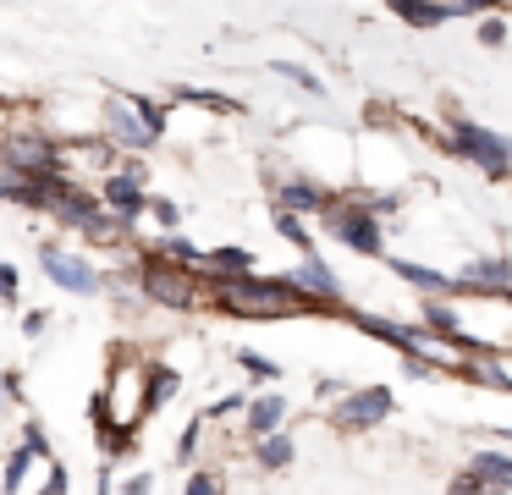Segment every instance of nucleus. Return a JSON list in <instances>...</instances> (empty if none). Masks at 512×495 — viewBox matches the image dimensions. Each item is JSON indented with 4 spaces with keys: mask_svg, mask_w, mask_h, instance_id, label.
<instances>
[{
    "mask_svg": "<svg viewBox=\"0 0 512 495\" xmlns=\"http://www.w3.org/2000/svg\"><path fill=\"white\" fill-rule=\"evenodd\" d=\"M204 264H210V270H226V275H248L254 270V253L248 248H215V253H204Z\"/></svg>",
    "mask_w": 512,
    "mask_h": 495,
    "instance_id": "2eb2a0df",
    "label": "nucleus"
},
{
    "mask_svg": "<svg viewBox=\"0 0 512 495\" xmlns=\"http://www.w3.org/2000/svg\"><path fill=\"white\" fill-rule=\"evenodd\" d=\"M127 495H149V479H144V473H138V479L127 484Z\"/></svg>",
    "mask_w": 512,
    "mask_h": 495,
    "instance_id": "7c9ffc66",
    "label": "nucleus"
},
{
    "mask_svg": "<svg viewBox=\"0 0 512 495\" xmlns=\"http://www.w3.org/2000/svg\"><path fill=\"white\" fill-rule=\"evenodd\" d=\"M468 473H474L485 490H507V484H512V457H501V451H479Z\"/></svg>",
    "mask_w": 512,
    "mask_h": 495,
    "instance_id": "f8f14e48",
    "label": "nucleus"
},
{
    "mask_svg": "<svg viewBox=\"0 0 512 495\" xmlns=\"http://www.w3.org/2000/svg\"><path fill=\"white\" fill-rule=\"evenodd\" d=\"M391 413V391L386 385H369V391H353L342 407H336V424L342 429H369Z\"/></svg>",
    "mask_w": 512,
    "mask_h": 495,
    "instance_id": "20e7f679",
    "label": "nucleus"
},
{
    "mask_svg": "<svg viewBox=\"0 0 512 495\" xmlns=\"http://www.w3.org/2000/svg\"><path fill=\"white\" fill-rule=\"evenodd\" d=\"M391 11H397L408 28H441L452 11H446V0H386Z\"/></svg>",
    "mask_w": 512,
    "mask_h": 495,
    "instance_id": "9d476101",
    "label": "nucleus"
},
{
    "mask_svg": "<svg viewBox=\"0 0 512 495\" xmlns=\"http://www.w3.org/2000/svg\"><path fill=\"white\" fill-rule=\"evenodd\" d=\"M149 209H155L160 226H177V204H171V198H149Z\"/></svg>",
    "mask_w": 512,
    "mask_h": 495,
    "instance_id": "a878e982",
    "label": "nucleus"
},
{
    "mask_svg": "<svg viewBox=\"0 0 512 495\" xmlns=\"http://www.w3.org/2000/svg\"><path fill=\"white\" fill-rule=\"evenodd\" d=\"M28 457H34V451H17V457L12 462H6V490H17V484H23V473H28Z\"/></svg>",
    "mask_w": 512,
    "mask_h": 495,
    "instance_id": "5701e85b",
    "label": "nucleus"
},
{
    "mask_svg": "<svg viewBox=\"0 0 512 495\" xmlns=\"http://www.w3.org/2000/svg\"><path fill=\"white\" fill-rule=\"evenodd\" d=\"M133 105H138V116L149 121V132H155V138H160V132H166V110H160L155 99H133Z\"/></svg>",
    "mask_w": 512,
    "mask_h": 495,
    "instance_id": "4be33fe9",
    "label": "nucleus"
},
{
    "mask_svg": "<svg viewBox=\"0 0 512 495\" xmlns=\"http://www.w3.org/2000/svg\"><path fill=\"white\" fill-rule=\"evenodd\" d=\"M276 72H281V77H287V83H298V88H309V94H320V83H314V77H309V72H303V66H292V61H281V66H276Z\"/></svg>",
    "mask_w": 512,
    "mask_h": 495,
    "instance_id": "b1692460",
    "label": "nucleus"
},
{
    "mask_svg": "<svg viewBox=\"0 0 512 495\" xmlns=\"http://www.w3.org/2000/svg\"><path fill=\"white\" fill-rule=\"evenodd\" d=\"M281 418H287V402H281V396H259V402L248 407V429H254V435H276Z\"/></svg>",
    "mask_w": 512,
    "mask_h": 495,
    "instance_id": "ddd939ff",
    "label": "nucleus"
},
{
    "mask_svg": "<svg viewBox=\"0 0 512 495\" xmlns=\"http://www.w3.org/2000/svg\"><path fill=\"white\" fill-rule=\"evenodd\" d=\"M452 149L463 154V160H474L479 171H490V176H507L512 171V143L501 138V132L479 127V121L452 116Z\"/></svg>",
    "mask_w": 512,
    "mask_h": 495,
    "instance_id": "f03ea898",
    "label": "nucleus"
},
{
    "mask_svg": "<svg viewBox=\"0 0 512 495\" xmlns=\"http://www.w3.org/2000/svg\"><path fill=\"white\" fill-rule=\"evenodd\" d=\"M468 281H485V286H501V292H507L512 264L507 259H474V264H468Z\"/></svg>",
    "mask_w": 512,
    "mask_h": 495,
    "instance_id": "dca6fc26",
    "label": "nucleus"
},
{
    "mask_svg": "<svg viewBox=\"0 0 512 495\" xmlns=\"http://www.w3.org/2000/svg\"><path fill=\"white\" fill-rule=\"evenodd\" d=\"M292 286H303V292H309V297H320V303H336V297H342V281H336V275H331V264H320L314 253L298 264Z\"/></svg>",
    "mask_w": 512,
    "mask_h": 495,
    "instance_id": "6e6552de",
    "label": "nucleus"
},
{
    "mask_svg": "<svg viewBox=\"0 0 512 495\" xmlns=\"http://www.w3.org/2000/svg\"><path fill=\"white\" fill-rule=\"evenodd\" d=\"M276 204L287 209V215H320L325 193H320V187H309V182H281L276 187Z\"/></svg>",
    "mask_w": 512,
    "mask_h": 495,
    "instance_id": "9b49d317",
    "label": "nucleus"
},
{
    "mask_svg": "<svg viewBox=\"0 0 512 495\" xmlns=\"http://www.w3.org/2000/svg\"><path fill=\"white\" fill-rule=\"evenodd\" d=\"M430 325H435V330H446L452 341H463V325H457V314H452L446 303H430Z\"/></svg>",
    "mask_w": 512,
    "mask_h": 495,
    "instance_id": "aec40b11",
    "label": "nucleus"
},
{
    "mask_svg": "<svg viewBox=\"0 0 512 495\" xmlns=\"http://www.w3.org/2000/svg\"><path fill=\"white\" fill-rule=\"evenodd\" d=\"M188 495H221V484H215L210 473H193V479H188Z\"/></svg>",
    "mask_w": 512,
    "mask_h": 495,
    "instance_id": "bb28decb",
    "label": "nucleus"
},
{
    "mask_svg": "<svg viewBox=\"0 0 512 495\" xmlns=\"http://www.w3.org/2000/svg\"><path fill=\"white\" fill-rule=\"evenodd\" d=\"M177 396V374L171 369H149V396H144V413L149 407H160V402H171Z\"/></svg>",
    "mask_w": 512,
    "mask_h": 495,
    "instance_id": "f3484780",
    "label": "nucleus"
},
{
    "mask_svg": "<svg viewBox=\"0 0 512 495\" xmlns=\"http://www.w3.org/2000/svg\"><path fill=\"white\" fill-rule=\"evenodd\" d=\"M391 270H397L408 286H424V292H446V286H452L441 270H424V264H408V259H391Z\"/></svg>",
    "mask_w": 512,
    "mask_h": 495,
    "instance_id": "4468645a",
    "label": "nucleus"
},
{
    "mask_svg": "<svg viewBox=\"0 0 512 495\" xmlns=\"http://www.w3.org/2000/svg\"><path fill=\"white\" fill-rule=\"evenodd\" d=\"M452 495H485V484H479V479H474V473H463V479H457V484H452Z\"/></svg>",
    "mask_w": 512,
    "mask_h": 495,
    "instance_id": "c85d7f7f",
    "label": "nucleus"
},
{
    "mask_svg": "<svg viewBox=\"0 0 512 495\" xmlns=\"http://www.w3.org/2000/svg\"><path fill=\"white\" fill-rule=\"evenodd\" d=\"M105 204H111V215L127 226V220H138V215H144V204H149V198L138 193V176H127V171H122V176H111V182H105Z\"/></svg>",
    "mask_w": 512,
    "mask_h": 495,
    "instance_id": "0eeeda50",
    "label": "nucleus"
},
{
    "mask_svg": "<svg viewBox=\"0 0 512 495\" xmlns=\"http://www.w3.org/2000/svg\"><path fill=\"white\" fill-rule=\"evenodd\" d=\"M111 132H116L122 143H133V149H144V143H155V132H149V121L138 116V105H133V99H122V105L111 110Z\"/></svg>",
    "mask_w": 512,
    "mask_h": 495,
    "instance_id": "1a4fd4ad",
    "label": "nucleus"
},
{
    "mask_svg": "<svg viewBox=\"0 0 512 495\" xmlns=\"http://www.w3.org/2000/svg\"><path fill=\"white\" fill-rule=\"evenodd\" d=\"M331 231L347 242V248H358V253H380V226H375V215H369L364 204L331 209Z\"/></svg>",
    "mask_w": 512,
    "mask_h": 495,
    "instance_id": "7ed1b4c3",
    "label": "nucleus"
},
{
    "mask_svg": "<svg viewBox=\"0 0 512 495\" xmlns=\"http://www.w3.org/2000/svg\"><path fill=\"white\" fill-rule=\"evenodd\" d=\"M39 264H45V275L56 286H67V292H100V275H94L83 259H72V253L45 248V253H39Z\"/></svg>",
    "mask_w": 512,
    "mask_h": 495,
    "instance_id": "39448f33",
    "label": "nucleus"
},
{
    "mask_svg": "<svg viewBox=\"0 0 512 495\" xmlns=\"http://www.w3.org/2000/svg\"><path fill=\"white\" fill-rule=\"evenodd\" d=\"M276 231H281L287 242H298V248H303V259L314 253V242H309V231H303V220H298V215H287V209H276Z\"/></svg>",
    "mask_w": 512,
    "mask_h": 495,
    "instance_id": "6ab92c4d",
    "label": "nucleus"
},
{
    "mask_svg": "<svg viewBox=\"0 0 512 495\" xmlns=\"http://www.w3.org/2000/svg\"><path fill=\"white\" fill-rule=\"evenodd\" d=\"M144 292L155 297V303H171V308L193 303V281L177 270V264H149V270H144Z\"/></svg>",
    "mask_w": 512,
    "mask_h": 495,
    "instance_id": "423d86ee",
    "label": "nucleus"
},
{
    "mask_svg": "<svg viewBox=\"0 0 512 495\" xmlns=\"http://www.w3.org/2000/svg\"><path fill=\"white\" fill-rule=\"evenodd\" d=\"M259 462H265V468H287V462H292V440L287 435H265V440H259Z\"/></svg>",
    "mask_w": 512,
    "mask_h": 495,
    "instance_id": "a211bd4d",
    "label": "nucleus"
},
{
    "mask_svg": "<svg viewBox=\"0 0 512 495\" xmlns=\"http://www.w3.org/2000/svg\"><path fill=\"white\" fill-rule=\"evenodd\" d=\"M485 495H507V490H485Z\"/></svg>",
    "mask_w": 512,
    "mask_h": 495,
    "instance_id": "2f4dec72",
    "label": "nucleus"
},
{
    "mask_svg": "<svg viewBox=\"0 0 512 495\" xmlns=\"http://www.w3.org/2000/svg\"><path fill=\"white\" fill-rule=\"evenodd\" d=\"M221 308H232V314H298L303 297L298 286L287 281H248V275H237V281L221 286Z\"/></svg>",
    "mask_w": 512,
    "mask_h": 495,
    "instance_id": "f257e3e1",
    "label": "nucleus"
},
{
    "mask_svg": "<svg viewBox=\"0 0 512 495\" xmlns=\"http://www.w3.org/2000/svg\"><path fill=\"white\" fill-rule=\"evenodd\" d=\"M501 39H507V28H501V22H496V17H490V22H485V28H479V44H501Z\"/></svg>",
    "mask_w": 512,
    "mask_h": 495,
    "instance_id": "cd10ccee",
    "label": "nucleus"
},
{
    "mask_svg": "<svg viewBox=\"0 0 512 495\" xmlns=\"http://www.w3.org/2000/svg\"><path fill=\"white\" fill-rule=\"evenodd\" d=\"M243 369H248V374H259V380H276V363L259 358V352H243Z\"/></svg>",
    "mask_w": 512,
    "mask_h": 495,
    "instance_id": "393cba45",
    "label": "nucleus"
},
{
    "mask_svg": "<svg viewBox=\"0 0 512 495\" xmlns=\"http://www.w3.org/2000/svg\"><path fill=\"white\" fill-rule=\"evenodd\" d=\"M182 99H193V105H210V110H226V116H237V105L226 94H204V88H182Z\"/></svg>",
    "mask_w": 512,
    "mask_h": 495,
    "instance_id": "412c9836",
    "label": "nucleus"
},
{
    "mask_svg": "<svg viewBox=\"0 0 512 495\" xmlns=\"http://www.w3.org/2000/svg\"><path fill=\"white\" fill-rule=\"evenodd\" d=\"M485 6H496V0H446V11H485Z\"/></svg>",
    "mask_w": 512,
    "mask_h": 495,
    "instance_id": "c756f323",
    "label": "nucleus"
}]
</instances>
